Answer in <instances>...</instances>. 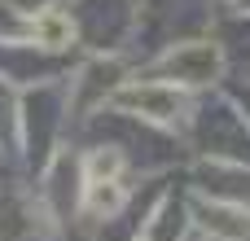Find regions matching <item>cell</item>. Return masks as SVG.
<instances>
[{"mask_svg":"<svg viewBox=\"0 0 250 241\" xmlns=\"http://www.w3.org/2000/svg\"><path fill=\"white\" fill-rule=\"evenodd\" d=\"M110 105L114 110H127V114H141V119H149V123H163V127H176L185 114H189V101H185V92L180 88H171V83H123L114 97H110Z\"/></svg>","mask_w":250,"mask_h":241,"instance_id":"6da1fadb","label":"cell"},{"mask_svg":"<svg viewBox=\"0 0 250 241\" xmlns=\"http://www.w3.org/2000/svg\"><path fill=\"white\" fill-rule=\"evenodd\" d=\"M158 70L176 75L180 83H215V75H220V48L215 44H180V48H171L158 61Z\"/></svg>","mask_w":250,"mask_h":241,"instance_id":"7a4b0ae2","label":"cell"},{"mask_svg":"<svg viewBox=\"0 0 250 241\" xmlns=\"http://www.w3.org/2000/svg\"><path fill=\"white\" fill-rule=\"evenodd\" d=\"M26 35H31L44 53H62V48L75 44V22H70V13H62V9H40V13L31 18Z\"/></svg>","mask_w":250,"mask_h":241,"instance_id":"3957f363","label":"cell"},{"mask_svg":"<svg viewBox=\"0 0 250 241\" xmlns=\"http://www.w3.org/2000/svg\"><path fill=\"white\" fill-rule=\"evenodd\" d=\"M202 228L220 241H250V211L229 202H202Z\"/></svg>","mask_w":250,"mask_h":241,"instance_id":"277c9868","label":"cell"},{"mask_svg":"<svg viewBox=\"0 0 250 241\" xmlns=\"http://www.w3.org/2000/svg\"><path fill=\"white\" fill-rule=\"evenodd\" d=\"M123 202H127V184H123V180H88V184H83V211L97 215V220L119 215Z\"/></svg>","mask_w":250,"mask_h":241,"instance_id":"5b68a950","label":"cell"},{"mask_svg":"<svg viewBox=\"0 0 250 241\" xmlns=\"http://www.w3.org/2000/svg\"><path fill=\"white\" fill-rule=\"evenodd\" d=\"M119 171H123V154L119 149H92L83 158V184L88 180H119Z\"/></svg>","mask_w":250,"mask_h":241,"instance_id":"8992f818","label":"cell"},{"mask_svg":"<svg viewBox=\"0 0 250 241\" xmlns=\"http://www.w3.org/2000/svg\"><path fill=\"white\" fill-rule=\"evenodd\" d=\"M229 4H233L237 13H250V0H229Z\"/></svg>","mask_w":250,"mask_h":241,"instance_id":"52a82bcc","label":"cell"},{"mask_svg":"<svg viewBox=\"0 0 250 241\" xmlns=\"http://www.w3.org/2000/svg\"><path fill=\"white\" fill-rule=\"evenodd\" d=\"M136 241H145V237H136Z\"/></svg>","mask_w":250,"mask_h":241,"instance_id":"ba28073f","label":"cell"}]
</instances>
